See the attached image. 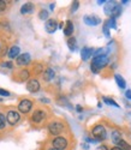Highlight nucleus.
Instances as JSON below:
<instances>
[{
    "instance_id": "1",
    "label": "nucleus",
    "mask_w": 131,
    "mask_h": 150,
    "mask_svg": "<svg viewBox=\"0 0 131 150\" xmlns=\"http://www.w3.org/2000/svg\"><path fill=\"white\" fill-rule=\"evenodd\" d=\"M107 62H108L107 57L99 55V57H96V58L93 60V62H91V70H93L94 72H98L99 70H101L102 67L106 66Z\"/></svg>"
},
{
    "instance_id": "2",
    "label": "nucleus",
    "mask_w": 131,
    "mask_h": 150,
    "mask_svg": "<svg viewBox=\"0 0 131 150\" xmlns=\"http://www.w3.org/2000/svg\"><path fill=\"white\" fill-rule=\"evenodd\" d=\"M93 136L96 137L98 139H105L106 138V130H105L102 125H98L93 130Z\"/></svg>"
},
{
    "instance_id": "3",
    "label": "nucleus",
    "mask_w": 131,
    "mask_h": 150,
    "mask_svg": "<svg viewBox=\"0 0 131 150\" xmlns=\"http://www.w3.org/2000/svg\"><path fill=\"white\" fill-rule=\"evenodd\" d=\"M33 103L29 101V100H23V101L19 102L18 105V109L22 112V113H28V112L31 109Z\"/></svg>"
},
{
    "instance_id": "4",
    "label": "nucleus",
    "mask_w": 131,
    "mask_h": 150,
    "mask_svg": "<svg viewBox=\"0 0 131 150\" xmlns=\"http://www.w3.org/2000/svg\"><path fill=\"white\" fill-rule=\"evenodd\" d=\"M68 145V142L64 137H57V138L53 141V146L58 150H61V149H65Z\"/></svg>"
},
{
    "instance_id": "5",
    "label": "nucleus",
    "mask_w": 131,
    "mask_h": 150,
    "mask_svg": "<svg viewBox=\"0 0 131 150\" xmlns=\"http://www.w3.org/2000/svg\"><path fill=\"white\" fill-rule=\"evenodd\" d=\"M7 121L11 124V125H15L18 122L19 120V114L17 113V112H14V110H10L9 113H7V117H6Z\"/></svg>"
},
{
    "instance_id": "6",
    "label": "nucleus",
    "mask_w": 131,
    "mask_h": 150,
    "mask_svg": "<svg viewBox=\"0 0 131 150\" xmlns=\"http://www.w3.org/2000/svg\"><path fill=\"white\" fill-rule=\"evenodd\" d=\"M63 131V125L60 122H52L49 125V132L52 134H59Z\"/></svg>"
},
{
    "instance_id": "7",
    "label": "nucleus",
    "mask_w": 131,
    "mask_h": 150,
    "mask_svg": "<svg viewBox=\"0 0 131 150\" xmlns=\"http://www.w3.org/2000/svg\"><path fill=\"white\" fill-rule=\"evenodd\" d=\"M27 89L30 93H36V91H38V89H40V84H38V82L36 79H30L27 84Z\"/></svg>"
},
{
    "instance_id": "8",
    "label": "nucleus",
    "mask_w": 131,
    "mask_h": 150,
    "mask_svg": "<svg viewBox=\"0 0 131 150\" xmlns=\"http://www.w3.org/2000/svg\"><path fill=\"white\" fill-rule=\"evenodd\" d=\"M29 62H30V55L28 53H24V54H22V55H19L17 58V64L19 66L27 65V64H29Z\"/></svg>"
},
{
    "instance_id": "9",
    "label": "nucleus",
    "mask_w": 131,
    "mask_h": 150,
    "mask_svg": "<svg viewBox=\"0 0 131 150\" xmlns=\"http://www.w3.org/2000/svg\"><path fill=\"white\" fill-rule=\"evenodd\" d=\"M57 28H58V24H57V22L54 19H48L46 22V30L48 33H51V34L54 33L57 30Z\"/></svg>"
},
{
    "instance_id": "10",
    "label": "nucleus",
    "mask_w": 131,
    "mask_h": 150,
    "mask_svg": "<svg viewBox=\"0 0 131 150\" xmlns=\"http://www.w3.org/2000/svg\"><path fill=\"white\" fill-rule=\"evenodd\" d=\"M84 22L88 24V25H98V24L101 22V19L96 16H85Z\"/></svg>"
},
{
    "instance_id": "11",
    "label": "nucleus",
    "mask_w": 131,
    "mask_h": 150,
    "mask_svg": "<svg viewBox=\"0 0 131 150\" xmlns=\"http://www.w3.org/2000/svg\"><path fill=\"white\" fill-rule=\"evenodd\" d=\"M43 118H45V113L42 110H36L33 114V121L34 122H40L41 120H43Z\"/></svg>"
},
{
    "instance_id": "12",
    "label": "nucleus",
    "mask_w": 131,
    "mask_h": 150,
    "mask_svg": "<svg viewBox=\"0 0 131 150\" xmlns=\"http://www.w3.org/2000/svg\"><path fill=\"white\" fill-rule=\"evenodd\" d=\"M91 53H93V51H91L90 48H87V47H84V48L82 49V52H81L82 59H83V60H88V59H89V57L91 55Z\"/></svg>"
},
{
    "instance_id": "13",
    "label": "nucleus",
    "mask_w": 131,
    "mask_h": 150,
    "mask_svg": "<svg viewBox=\"0 0 131 150\" xmlns=\"http://www.w3.org/2000/svg\"><path fill=\"white\" fill-rule=\"evenodd\" d=\"M33 8H34V6H33V4H30V3H27V4H24L23 6H22V8H21V12L24 15V13H29V12H31L33 11Z\"/></svg>"
},
{
    "instance_id": "14",
    "label": "nucleus",
    "mask_w": 131,
    "mask_h": 150,
    "mask_svg": "<svg viewBox=\"0 0 131 150\" xmlns=\"http://www.w3.org/2000/svg\"><path fill=\"white\" fill-rule=\"evenodd\" d=\"M72 33H73V25H72V23L69 21L66 23V27H65V29H64V34L66 36H70Z\"/></svg>"
},
{
    "instance_id": "15",
    "label": "nucleus",
    "mask_w": 131,
    "mask_h": 150,
    "mask_svg": "<svg viewBox=\"0 0 131 150\" xmlns=\"http://www.w3.org/2000/svg\"><path fill=\"white\" fill-rule=\"evenodd\" d=\"M19 54V48L18 47H12L11 49H10V52H9V57L11 58V59H14V58H16L17 55Z\"/></svg>"
},
{
    "instance_id": "16",
    "label": "nucleus",
    "mask_w": 131,
    "mask_h": 150,
    "mask_svg": "<svg viewBox=\"0 0 131 150\" xmlns=\"http://www.w3.org/2000/svg\"><path fill=\"white\" fill-rule=\"evenodd\" d=\"M112 141H113V143H115V144H118L120 141H122V137H120V133L118 132V131H114L113 133H112Z\"/></svg>"
},
{
    "instance_id": "17",
    "label": "nucleus",
    "mask_w": 131,
    "mask_h": 150,
    "mask_svg": "<svg viewBox=\"0 0 131 150\" xmlns=\"http://www.w3.org/2000/svg\"><path fill=\"white\" fill-rule=\"evenodd\" d=\"M53 77H54V71L52 69H47L46 72H45V79L46 81H51Z\"/></svg>"
},
{
    "instance_id": "18",
    "label": "nucleus",
    "mask_w": 131,
    "mask_h": 150,
    "mask_svg": "<svg viewBox=\"0 0 131 150\" xmlns=\"http://www.w3.org/2000/svg\"><path fill=\"white\" fill-rule=\"evenodd\" d=\"M115 79H117L118 85H119L122 89H124V88H125V82H124L123 77H122V76H119V74H115Z\"/></svg>"
},
{
    "instance_id": "19",
    "label": "nucleus",
    "mask_w": 131,
    "mask_h": 150,
    "mask_svg": "<svg viewBox=\"0 0 131 150\" xmlns=\"http://www.w3.org/2000/svg\"><path fill=\"white\" fill-rule=\"evenodd\" d=\"M115 6H117V5H115V3H114V1L108 3V4L106 5V7H105V11H106V13H111V12L113 11V8H114Z\"/></svg>"
},
{
    "instance_id": "20",
    "label": "nucleus",
    "mask_w": 131,
    "mask_h": 150,
    "mask_svg": "<svg viewBox=\"0 0 131 150\" xmlns=\"http://www.w3.org/2000/svg\"><path fill=\"white\" fill-rule=\"evenodd\" d=\"M68 46H69V48L71 49V51H75L76 49V40L73 39V37H71V39L68 40Z\"/></svg>"
},
{
    "instance_id": "21",
    "label": "nucleus",
    "mask_w": 131,
    "mask_h": 150,
    "mask_svg": "<svg viewBox=\"0 0 131 150\" xmlns=\"http://www.w3.org/2000/svg\"><path fill=\"white\" fill-rule=\"evenodd\" d=\"M118 145H119V148H120L122 150H130V149H131V146H130L126 142H124L123 139H122L119 143H118Z\"/></svg>"
},
{
    "instance_id": "22",
    "label": "nucleus",
    "mask_w": 131,
    "mask_h": 150,
    "mask_svg": "<svg viewBox=\"0 0 131 150\" xmlns=\"http://www.w3.org/2000/svg\"><path fill=\"white\" fill-rule=\"evenodd\" d=\"M111 13H112L114 17H115V16H118V15L120 13V7H119V6H115V7L113 8V11L111 12Z\"/></svg>"
},
{
    "instance_id": "23",
    "label": "nucleus",
    "mask_w": 131,
    "mask_h": 150,
    "mask_svg": "<svg viewBox=\"0 0 131 150\" xmlns=\"http://www.w3.org/2000/svg\"><path fill=\"white\" fill-rule=\"evenodd\" d=\"M5 127V117L3 114H0V130Z\"/></svg>"
},
{
    "instance_id": "24",
    "label": "nucleus",
    "mask_w": 131,
    "mask_h": 150,
    "mask_svg": "<svg viewBox=\"0 0 131 150\" xmlns=\"http://www.w3.org/2000/svg\"><path fill=\"white\" fill-rule=\"evenodd\" d=\"M47 17H48V12L46 10H43V11L40 12V18L41 19H47Z\"/></svg>"
},
{
    "instance_id": "25",
    "label": "nucleus",
    "mask_w": 131,
    "mask_h": 150,
    "mask_svg": "<svg viewBox=\"0 0 131 150\" xmlns=\"http://www.w3.org/2000/svg\"><path fill=\"white\" fill-rule=\"evenodd\" d=\"M5 8H6V3L3 1V0H0V12H3Z\"/></svg>"
},
{
    "instance_id": "26",
    "label": "nucleus",
    "mask_w": 131,
    "mask_h": 150,
    "mask_svg": "<svg viewBox=\"0 0 131 150\" xmlns=\"http://www.w3.org/2000/svg\"><path fill=\"white\" fill-rule=\"evenodd\" d=\"M77 7H78V1H73V5H72V7H71V11L75 12V11L77 10Z\"/></svg>"
},
{
    "instance_id": "27",
    "label": "nucleus",
    "mask_w": 131,
    "mask_h": 150,
    "mask_svg": "<svg viewBox=\"0 0 131 150\" xmlns=\"http://www.w3.org/2000/svg\"><path fill=\"white\" fill-rule=\"evenodd\" d=\"M105 101H106L107 103H111V105H113V106H115V107H118V105L114 102V101H112V100H111V101H110V100L108 98H105Z\"/></svg>"
},
{
    "instance_id": "28",
    "label": "nucleus",
    "mask_w": 131,
    "mask_h": 150,
    "mask_svg": "<svg viewBox=\"0 0 131 150\" xmlns=\"http://www.w3.org/2000/svg\"><path fill=\"white\" fill-rule=\"evenodd\" d=\"M0 95H3V96H9L10 94H9V91H5V90H3V89H0Z\"/></svg>"
},
{
    "instance_id": "29",
    "label": "nucleus",
    "mask_w": 131,
    "mask_h": 150,
    "mask_svg": "<svg viewBox=\"0 0 131 150\" xmlns=\"http://www.w3.org/2000/svg\"><path fill=\"white\" fill-rule=\"evenodd\" d=\"M96 150H107V148L105 146V145H100V146L96 148Z\"/></svg>"
},
{
    "instance_id": "30",
    "label": "nucleus",
    "mask_w": 131,
    "mask_h": 150,
    "mask_svg": "<svg viewBox=\"0 0 131 150\" xmlns=\"http://www.w3.org/2000/svg\"><path fill=\"white\" fill-rule=\"evenodd\" d=\"M103 31H105V35H106V36H108V28H107V25H105V28H103Z\"/></svg>"
},
{
    "instance_id": "31",
    "label": "nucleus",
    "mask_w": 131,
    "mask_h": 150,
    "mask_svg": "<svg viewBox=\"0 0 131 150\" xmlns=\"http://www.w3.org/2000/svg\"><path fill=\"white\" fill-rule=\"evenodd\" d=\"M3 66H6V67H12V64H11V62H5V64H3Z\"/></svg>"
},
{
    "instance_id": "32",
    "label": "nucleus",
    "mask_w": 131,
    "mask_h": 150,
    "mask_svg": "<svg viewBox=\"0 0 131 150\" xmlns=\"http://www.w3.org/2000/svg\"><path fill=\"white\" fill-rule=\"evenodd\" d=\"M126 96L130 97V100H131V91H126Z\"/></svg>"
},
{
    "instance_id": "33",
    "label": "nucleus",
    "mask_w": 131,
    "mask_h": 150,
    "mask_svg": "<svg viewBox=\"0 0 131 150\" xmlns=\"http://www.w3.org/2000/svg\"><path fill=\"white\" fill-rule=\"evenodd\" d=\"M112 150H122V149H120V148H119V146H115V148H113V149H112Z\"/></svg>"
},
{
    "instance_id": "34",
    "label": "nucleus",
    "mask_w": 131,
    "mask_h": 150,
    "mask_svg": "<svg viewBox=\"0 0 131 150\" xmlns=\"http://www.w3.org/2000/svg\"><path fill=\"white\" fill-rule=\"evenodd\" d=\"M51 150H58V149H56V148H53V149H51Z\"/></svg>"
}]
</instances>
